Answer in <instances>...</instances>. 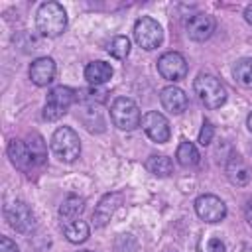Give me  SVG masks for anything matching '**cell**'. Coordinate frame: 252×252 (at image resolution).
<instances>
[{
  "label": "cell",
  "instance_id": "11",
  "mask_svg": "<svg viewBox=\"0 0 252 252\" xmlns=\"http://www.w3.org/2000/svg\"><path fill=\"white\" fill-rule=\"evenodd\" d=\"M195 213L205 222H219L226 217V205L217 195H201L195 201Z\"/></svg>",
  "mask_w": 252,
  "mask_h": 252
},
{
  "label": "cell",
  "instance_id": "24",
  "mask_svg": "<svg viewBox=\"0 0 252 252\" xmlns=\"http://www.w3.org/2000/svg\"><path fill=\"white\" fill-rule=\"evenodd\" d=\"M106 49H108V53H110L112 57H116V59H126L128 53H130V39L124 37V35H116V37L110 39V43H108Z\"/></svg>",
  "mask_w": 252,
  "mask_h": 252
},
{
  "label": "cell",
  "instance_id": "20",
  "mask_svg": "<svg viewBox=\"0 0 252 252\" xmlns=\"http://www.w3.org/2000/svg\"><path fill=\"white\" fill-rule=\"evenodd\" d=\"M83 209H85V199H83V197H77V195H69V197L61 203L59 215H61V219L73 220V219H77V217L83 213Z\"/></svg>",
  "mask_w": 252,
  "mask_h": 252
},
{
  "label": "cell",
  "instance_id": "9",
  "mask_svg": "<svg viewBox=\"0 0 252 252\" xmlns=\"http://www.w3.org/2000/svg\"><path fill=\"white\" fill-rule=\"evenodd\" d=\"M158 71H159V75L163 79H167L171 83H177V81L185 79L189 67H187V61H185V57L181 53L167 51L158 59Z\"/></svg>",
  "mask_w": 252,
  "mask_h": 252
},
{
  "label": "cell",
  "instance_id": "30",
  "mask_svg": "<svg viewBox=\"0 0 252 252\" xmlns=\"http://www.w3.org/2000/svg\"><path fill=\"white\" fill-rule=\"evenodd\" d=\"M246 124H248V128H250V132H252V112L248 114V120H246Z\"/></svg>",
  "mask_w": 252,
  "mask_h": 252
},
{
  "label": "cell",
  "instance_id": "5",
  "mask_svg": "<svg viewBox=\"0 0 252 252\" xmlns=\"http://www.w3.org/2000/svg\"><path fill=\"white\" fill-rule=\"evenodd\" d=\"M110 118L114 122L116 128L120 130H136L140 124H142V114H140V108L138 104L132 100V98H126V96H118L112 106H110Z\"/></svg>",
  "mask_w": 252,
  "mask_h": 252
},
{
  "label": "cell",
  "instance_id": "4",
  "mask_svg": "<svg viewBox=\"0 0 252 252\" xmlns=\"http://www.w3.org/2000/svg\"><path fill=\"white\" fill-rule=\"evenodd\" d=\"M51 152L55 154L57 159L65 161V163H71L79 158L81 154V140H79V134L69 128V126H61L53 132L51 136Z\"/></svg>",
  "mask_w": 252,
  "mask_h": 252
},
{
  "label": "cell",
  "instance_id": "17",
  "mask_svg": "<svg viewBox=\"0 0 252 252\" xmlns=\"http://www.w3.org/2000/svg\"><path fill=\"white\" fill-rule=\"evenodd\" d=\"M110 77H112V67L106 61H91L85 67V79L94 87L104 85L106 81H110Z\"/></svg>",
  "mask_w": 252,
  "mask_h": 252
},
{
  "label": "cell",
  "instance_id": "6",
  "mask_svg": "<svg viewBox=\"0 0 252 252\" xmlns=\"http://www.w3.org/2000/svg\"><path fill=\"white\" fill-rule=\"evenodd\" d=\"M77 100V93L69 87H55L47 93V98H45V108H43V118L53 122V120H59L67 110L69 106Z\"/></svg>",
  "mask_w": 252,
  "mask_h": 252
},
{
  "label": "cell",
  "instance_id": "31",
  "mask_svg": "<svg viewBox=\"0 0 252 252\" xmlns=\"http://www.w3.org/2000/svg\"><path fill=\"white\" fill-rule=\"evenodd\" d=\"M81 252H91V250H81Z\"/></svg>",
  "mask_w": 252,
  "mask_h": 252
},
{
  "label": "cell",
  "instance_id": "1",
  "mask_svg": "<svg viewBox=\"0 0 252 252\" xmlns=\"http://www.w3.org/2000/svg\"><path fill=\"white\" fill-rule=\"evenodd\" d=\"M8 158L10 161L22 169V171H32L45 161V144L41 136L32 134L28 140H10L8 144Z\"/></svg>",
  "mask_w": 252,
  "mask_h": 252
},
{
  "label": "cell",
  "instance_id": "14",
  "mask_svg": "<svg viewBox=\"0 0 252 252\" xmlns=\"http://www.w3.org/2000/svg\"><path fill=\"white\" fill-rule=\"evenodd\" d=\"M159 100H161V106H163L167 112H171V114H181L183 110H187V104H189L187 94H185L179 87H173V85L161 89Z\"/></svg>",
  "mask_w": 252,
  "mask_h": 252
},
{
  "label": "cell",
  "instance_id": "28",
  "mask_svg": "<svg viewBox=\"0 0 252 252\" xmlns=\"http://www.w3.org/2000/svg\"><path fill=\"white\" fill-rule=\"evenodd\" d=\"M244 217H246L248 224L252 226V199H248V201H246V205H244Z\"/></svg>",
  "mask_w": 252,
  "mask_h": 252
},
{
  "label": "cell",
  "instance_id": "21",
  "mask_svg": "<svg viewBox=\"0 0 252 252\" xmlns=\"http://www.w3.org/2000/svg\"><path fill=\"white\" fill-rule=\"evenodd\" d=\"M175 158H177V161L183 165V167H191V165H195V163H199V152H197V148H195V144L193 142H181L179 146H177V152H175Z\"/></svg>",
  "mask_w": 252,
  "mask_h": 252
},
{
  "label": "cell",
  "instance_id": "27",
  "mask_svg": "<svg viewBox=\"0 0 252 252\" xmlns=\"http://www.w3.org/2000/svg\"><path fill=\"white\" fill-rule=\"evenodd\" d=\"M0 252H20L16 242H12L8 236H2L0 238Z\"/></svg>",
  "mask_w": 252,
  "mask_h": 252
},
{
  "label": "cell",
  "instance_id": "12",
  "mask_svg": "<svg viewBox=\"0 0 252 252\" xmlns=\"http://www.w3.org/2000/svg\"><path fill=\"white\" fill-rule=\"evenodd\" d=\"M185 30H187V35L193 41H205L215 32V18L209 16V14H195L187 20Z\"/></svg>",
  "mask_w": 252,
  "mask_h": 252
},
{
  "label": "cell",
  "instance_id": "10",
  "mask_svg": "<svg viewBox=\"0 0 252 252\" xmlns=\"http://www.w3.org/2000/svg\"><path fill=\"white\" fill-rule=\"evenodd\" d=\"M142 128L148 134V138L158 142V144H165L171 136V128H169L167 118L158 110H150L142 116Z\"/></svg>",
  "mask_w": 252,
  "mask_h": 252
},
{
  "label": "cell",
  "instance_id": "13",
  "mask_svg": "<svg viewBox=\"0 0 252 252\" xmlns=\"http://www.w3.org/2000/svg\"><path fill=\"white\" fill-rule=\"evenodd\" d=\"M55 77V61L51 57H37L30 65V79L37 87H47Z\"/></svg>",
  "mask_w": 252,
  "mask_h": 252
},
{
  "label": "cell",
  "instance_id": "3",
  "mask_svg": "<svg viewBox=\"0 0 252 252\" xmlns=\"http://www.w3.org/2000/svg\"><path fill=\"white\" fill-rule=\"evenodd\" d=\"M193 89H195V94L199 96V100L211 110L220 108L226 100V91H224L222 83L209 73H199L193 83Z\"/></svg>",
  "mask_w": 252,
  "mask_h": 252
},
{
  "label": "cell",
  "instance_id": "23",
  "mask_svg": "<svg viewBox=\"0 0 252 252\" xmlns=\"http://www.w3.org/2000/svg\"><path fill=\"white\" fill-rule=\"evenodd\" d=\"M106 94H108V93H106L104 89L91 87V89H83V91H79V93H77V100H81V102H87V104L94 106V104L104 102V100H106Z\"/></svg>",
  "mask_w": 252,
  "mask_h": 252
},
{
  "label": "cell",
  "instance_id": "25",
  "mask_svg": "<svg viewBox=\"0 0 252 252\" xmlns=\"http://www.w3.org/2000/svg\"><path fill=\"white\" fill-rule=\"evenodd\" d=\"M213 134H215L213 124H211L209 120H205V122H203V128H201V132H199V144H201V146H209L211 140H213Z\"/></svg>",
  "mask_w": 252,
  "mask_h": 252
},
{
  "label": "cell",
  "instance_id": "16",
  "mask_svg": "<svg viewBox=\"0 0 252 252\" xmlns=\"http://www.w3.org/2000/svg\"><path fill=\"white\" fill-rule=\"evenodd\" d=\"M226 177L230 179V183L234 185H246L252 177V171L248 167V163L240 158V156H230V159L226 161Z\"/></svg>",
  "mask_w": 252,
  "mask_h": 252
},
{
  "label": "cell",
  "instance_id": "2",
  "mask_svg": "<svg viewBox=\"0 0 252 252\" xmlns=\"http://www.w3.org/2000/svg\"><path fill=\"white\" fill-rule=\"evenodd\" d=\"M35 26L41 35L57 37L67 28V14L57 2H43L35 12Z\"/></svg>",
  "mask_w": 252,
  "mask_h": 252
},
{
  "label": "cell",
  "instance_id": "22",
  "mask_svg": "<svg viewBox=\"0 0 252 252\" xmlns=\"http://www.w3.org/2000/svg\"><path fill=\"white\" fill-rule=\"evenodd\" d=\"M234 79L242 87L252 89V57H244V59L236 61V65H234Z\"/></svg>",
  "mask_w": 252,
  "mask_h": 252
},
{
  "label": "cell",
  "instance_id": "19",
  "mask_svg": "<svg viewBox=\"0 0 252 252\" xmlns=\"http://www.w3.org/2000/svg\"><path fill=\"white\" fill-rule=\"evenodd\" d=\"M146 169H148L150 173H154L156 177H167V175L173 171V163H171V159H169L167 156H158V154H154V156L148 158Z\"/></svg>",
  "mask_w": 252,
  "mask_h": 252
},
{
  "label": "cell",
  "instance_id": "29",
  "mask_svg": "<svg viewBox=\"0 0 252 252\" xmlns=\"http://www.w3.org/2000/svg\"><path fill=\"white\" fill-rule=\"evenodd\" d=\"M244 18H246V22H248V24H252V4H250V6H246V10H244Z\"/></svg>",
  "mask_w": 252,
  "mask_h": 252
},
{
  "label": "cell",
  "instance_id": "18",
  "mask_svg": "<svg viewBox=\"0 0 252 252\" xmlns=\"http://www.w3.org/2000/svg\"><path fill=\"white\" fill-rule=\"evenodd\" d=\"M89 232H91V228H89V224H87L85 220H71V222H67L65 228H63L65 238H67L69 242H73V244L85 242V240L89 238Z\"/></svg>",
  "mask_w": 252,
  "mask_h": 252
},
{
  "label": "cell",
  "instance_id": "26",
  "mask_svg": "<svg viewBox=\"0 0 252 252\" xmlns=\"http://www.w3.org/2000/svg\"><path fill=\"white\" fill-rule=\"evenodd\" d=\"M199 252H226V250H224V242L220 238H211L205 244V248H201Z\"/></svg>",
  "mask_w": 252,
  "mask_h": 252
},
{
  "label": "cell",
  "instance_id": "15",
  "mask_svg": "<svg viewBox=\"0 0 252 252\" xmlns=\"http://www.w3.org/2000/svg\"><path fill=\"white\" fill-rule=\"evenodd\" d=\"M120 203H122V193H108V195H104L98 201L96 209H94V215H93L94 224L96 226H104L110 220V217L114 215V211L120 207Z\"/></svg>",
  "mask_w": 252,
  "mask_h": 252
},
{
  "label": "cell",
  "instance_id": "8",
  "mask_svg": "<svg viewBox=\"0 0 252 252\" xmlns=\"http://www.w3.org/2000/svg\"><path fill=\"white\" fill-rule=\"evenodd\" d=\"M4 215H6V220L8 224L16 230V232H30L33 226H35V217H33V211L24 203V201H14L10 203L6 209H4Z\"/></svg>",
  "mask_w": 252,
  "mask_h": 252
},
{
  "label": "cell",
  "instance_id": "7",
  "mask_svg": "<svg viewBox=\"0 0 252 252\" xmlns=\"http://www.w3.org/2000/svg\"><path fill=\"white\" fill-rule=\"evenodd\" d=\"M134 39L142 49H156L159 47L161 39H163V32L161 26L150 18V16H142L136 24H134Z\"/></svg>",
  "mask_w": 252,
  "mask_h": 252
}]
</instances>
